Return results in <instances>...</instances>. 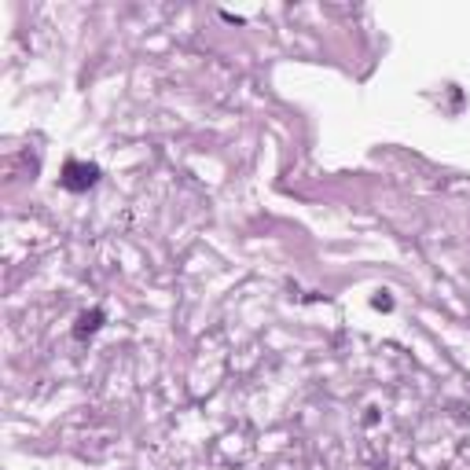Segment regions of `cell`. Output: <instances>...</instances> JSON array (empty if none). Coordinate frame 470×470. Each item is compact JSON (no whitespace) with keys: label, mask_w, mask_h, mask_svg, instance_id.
<instances>
[{"label":"cell","mask_w":470,"mask_h":470,"mask_svg":"<svg viewBox=\"0 0 470 470\" xmlns=\"http://www.w3.org/2000/svg\"><path fill=\"white\" fill-rule=\"evenodd\" d=\"M96 180H99V165H92V162H77V158H70L67 165H62V177H59V184L67 187V191H74V195H81V191L96 187Z\"/></svg>","instance_id":"cell-1"},{"label":"cell","mask_w":470,"mask_h":470,"mask_svg":"<svg viewBox=\"0 0 470 470\" xmlns=\"http://www.w3.org/2000/svg\"><path fill=\"white\" fill-rule=\"evenodd\" d=\"M103 319H106V316H103V309L81 312V316H77V327H74V338H81V341H84V338H92V334L103 327Z\"/></svg>","instance_id":"cell-2"}]
</instances>
